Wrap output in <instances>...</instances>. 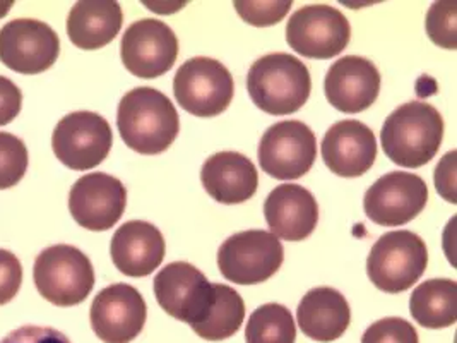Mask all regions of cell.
Here are the masks:
<instances>
[{
    "mask_svg": "<svg viewBox=\"0 0 457 343\" xmlns=\"http://www.w3.org/2000/svg\"><path fill=\"white\" fill-rule=\"evenodd\" d=\"M283 259V244L266 230L233 234L218 249L221 275L237 285H257L270 280L279 272Z\"/></svg>",
    "mask_w": 457,
    "mask_h": 343,
    "instance_id": "7",
    "label": "cell"
},
{
    "mask_svg": "<svg viewBox=\"0 0 457 343\" xmlns=\"http://www.w3.org/2000/svg\"><path fill=\"white\" fill-rule=\"evenodd\" d=\"M120 57L130 74L143 79L160 78L177 63V35L158 20L132 22L122 37Z\"/></svg>",
    "mask_w": 457,
    "mask_h": 343,
    "instance_id": "14",
    "label": "cell"
},
{
    "mask_svg": "<svg viewBox=\"0 0 457 343\" xmlns=\"http://www.w3.org/2000/svg\"><path fill=\"white\" fill-rule=\"evenodd\" d=\"M253 105L270 115H290L307 104L312 79L309 67L295 55L279 52L257 59L247 74Z\"/></svg>",
    "mask_w": 457,
    "mask_h": 343,
    "instance_id": "3",
    "label": "cell"
},
{
    "mask_svg": "<svg viewBox=\"0 0 457 343\" xmlns=\"http://www.w3.org/2000/svg\"><path fill=\"white\" fill-rule=\"evenodd\" d=\"M361 343H420L415 326L403 318H384L367 328Z\"/></svg>",
    "mask_w": 457,
    "mask_h": 343,
    "instance_id": "30",
    "label": "cell"
},
{
    "mask_svg": "<svg viewBox=\"0 0 457 343\" xmlns=\"http://www.w3.org/2000/svg\"><path fill=\"white\" fill-rule=\"evenodd\" d=\"M324 91L336 110L360 113L374 105L380 93V72L372 61L346 55L328 71Z\"/></svg>",
    "mask_w": 457,
    "mask_h": 343,
    "instance_id": "18",
    "label": "cell"
},
{
    "mask_svg": "<svg viewBox=\"0 0 457 343\" xmlns=\"http://www.w3.org/2000/svg\"><path fill=\"white\" fill-rule=\"evenodd\" d=\"M61 40L38 20H14L0 29V63L20 74H40L57 63Z\"/></svg>",
    "mask_w": 457,
    "mask_h": 343,
    "instance_id": "12",
    "label": "cell"
},
{
    "mask_svg": "<svg viewBox=\"0 0 457 343\" xmlns=\"http://www.w3.org/2000/svg\"><path fill=\"white\" fill-rule=\"evenodd\" d=\"M147 307L137 289L127 283L104 287L89 311L91 328L104 343H129L145 328Z\"/></svg>",
    "mask_w": 457,
    "mask_h": 343,
    "instance_id": "15",
    "label": "cell"
},
{
    "mask_svg": "<svg viewBox=\"0 0 457 343\" xmlns=\"http://www.w3.org/2000/svg\"><path fill=\"white\" fill-rule=\"evenodd\" d=\"M298 326L315 342L329 343L341 339L352 322V309L341 292L331 287L309 290L296 309Z\"/></svg>",
    "mask_w": 457,
    "mask_h": 343,
    "instance_id": "22",
    "label": "cell"
},
{
    "mask_svg": "<svg viewBox=\"0 0 457 343\" xmlns=\"http://www.w3.org/2000/svg\"><path fill=\"white\" fill-rule=\"evenodd\" d=\"M427 35L436 46L456 50V5L436 2L427 14Z\"/></svg>",
    "mask_w": 457,
    "mask_h": 343,
    "instance_id": "29",
    "label": "cell"
},
{
    "mask_svg": "<svg viewBox=\"0 0 457 343\" xmlns=\"http://www.w3.org/2000/svg\"><path fill=\"white\" fill-rule=\"evenodd\" d=\"M124 13L119 2L81 0L67 16V37L83 50H98L113 42L120 33Z\"/></svg>",
    "mask_w": 457,
    "mask_h": 343,
    "instance_id": "23",
    "label": "cell"
},
{
    "mask_svg": "<svg viewBox=\"0 0 457 343\" xmlns=\"http://www.w3.org/2000/svg\"><path fill=\"white\" fill-rule=\"evenodd\" d=\"M428 264L423 238L410 230H395L380 237L367 259V273L375 287L387 294L411 289Z\"/></svg>",
    "mask_w": 457,
    "mask_h": 343,
    "instance_id": "5",
    "label": "cell"
},
{
    "mask_svg": "<svg viewBox=\"0 0 457 343\" xmlns=\"http://www.w3.org/2000/svg\"><path fill=\"white\" fill-rule=\"evenodd\" d=\"M291 0H235L233 7L245 22L266 28L283 21L290 13Z\"/></svg>",
    "mask_w": 457,
    "mask_h": 343,
    "instance_id": "28",
    "label": "cell"
},
{
    "mask_svg": "<svg viewBox=\"0 0 457 343\" xmlns=\"http://www.w3.org/2000/svg\"><path fill=\"white\" fill-rule=\"evenodd\" d=\"M147 9L151 11H156L158 14H173L175 11L182 9L184 4H171V5H165V2H158V4H145Z\"/></svg>",
    "mask_w": 457,
    "mask_h": 343,
    "instance_id": "35",
    "label": "cell"
},
{
    "mask_svg": "<svg viewBox=\"0 0 457 343\" xmlns=\"http://www.w3.org/2000/svg\"><path fill=\"white\" fill-rule=\"evenodd\" d=\"M264 216L272 236L288 242H300L315 230L319 206L309 189L298 184H281L268 196Z\"/></svg>",
    "mask_w": 457,
    "mask_h": 343,
    "instance_id": "20",
    "label": "cell"
},
{
    "mask_svg": "<svg viewBox=\"0 0 457 343\" xmlns=\"http://www.w3.org/2000/svg\"><path fill=\"white\" fill-rule=\"evenodd\" d=\"M247 343H295L296 326L288 307L270 302L250 314L245 328Z\"/></svg>",
    "mask_w": 457,
    "mask_h": 343,
    "instance_id": "26",
    "label": "cell"
},
{
    "mask_svg": "<svg viewBox=\"0 0 457 343\" xmlns=\"http://www.w3.org/2000/svg\"><path fill=\"white\" fill-rule=\"evenodd\" d=\"M35 285L43 299L59 307L78 305L95 287L89 257L74 246L59 244L42 251L33 268Z\"/></svg>",
    "mask_w": 457,
    "mask_h": 343,
    "instance_id": "4",
    "label": "cell"
},
{
    "mask_svg": "<svg viewBox=\"0 0 457 343\" xmlns=\"http://www.w3.org/2000/svg\"><path fill=\"white\" fill-rule=\"evenodd\" d=\"M410 313L420 326L442 330L457 320V283L454 280L434 279L418 285L410 297Z\"/></svg>",
    "mask_w": 457,
    "mask_h": 343,
    "instance_id": "24",
    "label": "cell"
},
{
    "mask_svg": "<svg viewBox=\"0 0 457 343\" xmlns=\"http://www.w3.org/2000/svg\"><path fill=\"white\" fill-rule=\"evenodd\" d=\"M22 283L21 261L11 251L0 249V305L18 296Z\"/></svg>",
    "mask_w": 457,
    "mask_h": 343,
    "instance_id": "31",
    "label": "cell"
},
{
    "mask_svg": "<svg viewBox=\"0 0 457 343\" xmlns=\"http://www.w3.org/2000/svg\"><path fill=\"white\" fill-rule=\"evenodd\" d=\"M154 296L168 316L194 328L206 318L216 296V283H211L194 264L177 261L154 277Z\"/></svg>",
    "mask_w": 457,
    "mask_h": 343,
    "instance_id": "10",
    "label": "cell"
},
{
    "mask_svg": "<svg viewBox=\"0 0 457 343\" xmlns=\"http://www.w3.org/2000/svg\"><path fill=\"white\" fill-rule=\"evenodd\" d=\"M22 93L16 83L0 76V126L11 124L21 112Z\"/></svg>",
    "mask_w": 457,
    "mask_h": 343,
    "instance_id": "34",
    "label": "cell"
},
{
    "mask_svg": "<svg viewBox=\"0 0 457 343\" xmlns=\"http://www.w3.org/2000/svg\"><path fill=\"white\" fill-rule=\"evenodd\" d=\"M322 160L328 169L345 179H354L370 171L377 158L374 130L360 121H339L326 132Z\"/></svg>",
    "mask_w": 457,
    "mask_h": 343,
    "instance_id": "17",
    "label": "cell"
},
{
    "mask_svg": "<svg viewBox=\"0 0 457 343\" xmlns=\"http://www.w3.org/2000/svg\"><path fill=\"white\" fill-rule=\"evenodd\" d=\"M11 7H12V2H7V4H4V2H0V20L11 11Z\"/></svg>",
    "mask_w": 457,
    "mask_h": 343,
    "instance_id": "36",
    "label": "cell"
},
{
    "mask_svg": "<svg viewBox=\"0 0 457 343\" xmlns=\"http://www.w3.org/2000/svg\"><path fill=\"white\" fill-rule=\"evenodd\" d=\"M29 155L21 139L11 132H0V191L14 188L28 171Z\"/></svg>",
    "mask_w": 457,
    "mask_h": 343,
    "instance_id": "27",
    "label": "cell"
},
{
    "mask_svg": "<svg viewBox=\"0 0 457 343\" xmlns=\"http://www.w3.org/2000/svg\"><path fill=\"white\" fill-rule=\"evenodd\" d=\"M206 193L221 205H240L257 191L259 173L252 160L237 151H220L209 156L201 171Z\"/></svg>",
    "mask_w": 457,
    "mask_h": 343,
    "instance_id": "21",
    "label": "cell"
},
{
    "mask_svg": "<svg viewBox=\"0 0 457 343\" xmlns=\"http://www.w3.org/2000/svg\"><path fill=\"white\" fill-rule=\"evenodd\" d=\"M259 165L270 177L293 180L309 173L317 158V138L300 121L272 124L259 143Z\"/></svg>",
    "mask_w": 457,
    "mask_h": 343,
    "instance_id": "11",
    "label": "cell"
},
{
    "mask_svg": "<svg viewBox=\"0 0 457 343\" xmlns=\"http://www.w3.org/2000/svg\"><path fill=\"white\" fill-rule=\"evenodd\" d=\"M0 343H72L62 331L50 328V326H35L26 324L14 331H11L7 337H4Z\"/></svg>",
    "mask_w": 457,
    "mask_h": 343,
    "instance_id": "32",
    "label": "cell"
},
{
    "mask_svg": "<svg viewBox=\"0 0 457 343\" xmlns=\"http://www.w3.org/2000/svg\"><path fill=\"white\" fill-rule=\"evenodd\" d=\"M127 191L113 175L93 172L76 180L69 193V212L86 230H110L125 212Z\"/></svg>",
    "mask_w": 457,
    "mask_h": 343,
    "instance_id": "16",
    "label": "cell"
},
{
    "mask_svg": "<svg viewBox=\"0 0 457 343\" xmlns=\"http://www.w3.org/2000/svg\"><path fill=\"white\" fill-rule=\"evenodd\" d=\"M173 95L179 105L195 117H216L229 107L235 81L216 59L194 57L180 65L173 78Z\"/></svg>",
    "mask_w": 457,
    "mask_h": 343,
    "instance_id": "6",
    "label": "cell"
},
{
    "mask_svg": "<svg viewBox=\"0 0 457 343\" xmlns=\"http://www.w3.org/2000/svg\"><path fill=\"white\" fill-rule=\"evenodd\" d=\"M245 320V302L242 296L228 285L216 283V296L209 307L208 314L194 333L208 342H221L233 337Z\"/></svg>",
    "mask_w": 457,
    "mask_h": 343,
    "instance_id": "25",
    "label": "cell"
},
{
    "mask_svg": "<svg viewBox=\"0 0 457 343\" xmlns=\"http://www.w3.org/2000/svg\"><path fill=\"white\" fill-rule=\"evenodd\" d=\"M444 139V119L434 105L408 102L386 119L380 141L391 162L406 169H420L434 160Z\"/></svg>",
    "mask_w": 457,
    "mask_h": 343,
    "instance_id": "2",
    "label": "cell"
},
{
    "mask_svg": "<svg viewBox=\"0 0 457 343\" xmlns=\"http://www.w3.org/2000/svg\"><path fill=\"white\" fill-rule=\"evenodd\" d=\"M456 150L449 151L436 165V188L438 194L456 205Z\"/></svg>",
    "mask_w": 457,
    "mask_h": 343,
    "instance_id": "33",
    "label": "cell"
},
{
    "mask_svg": "<svg viewBox=\"0 0 457 343\" xmlns=\"http://www.w3.org/2000/svg\"><path fill=\"white\" fill-rule=\"evenodd\" d=\"M350 38L348 18L328 4L300 7L287 24V42L307 59H333L348 46Z\"/></svg>",
    "mask_w": 457,
    "mask_h": 343,
    "instance_id": "8",
    "label": "cell"
},
{
    "mask_svg": "<svg viewBox=\"0 0 457 343\" xmlns=\"http://www.w3.org/2000/svg\"><path fill=\"white\" fill-rule=\"evenodd\" d=\"M428 201L427 182L415 173L389 172L363 197L367 216L382 227H399L421 213Z\"/></svg>",
    "mask_w": 457,
    "mask_h": 343,
    "instance_id": "13",
    "label": "cell"
},
{
    "mask_svg": "<svg viewBox=\"0 0 457 343\" xmlns=\"http://www.w3.org/2000/svg\"><path fill=\"white\" fill-rule=\"evenodd\" d=\"M117 126L125 145L141 155L167 151L179 136L180 119L165 93L141 86L122 96Z\"/></svg>",
    "mask_w": 457,
    "mask_h": 343,
    "instance_id": "1",
    "label": "cell"
},
{
    "mask_svg": "<svg viewBox=\"0 0 457 343\" xmlns=\"http://www.w3.org/2000/svg\"><path fill=\"white\" fill-rule=\"evenodd\" d=\"M113 145L106 119L95 112H72L59 121L52 134V148L71 171H89L100 165Z\"/></svg>",
    "mask_w": 457,
    "mask_h": 343,
    "instance_id": "9",
    "label": "cell"
},
{
    "mask_svg": "<svg viewBox=\"0 0 457 343\" xmlns=\"http://www.w3.org/2000/svg\"><path fill=\"white\" fill-rule=\"evenodd\" d=\"M163 234L149 222H127L112 237L110 255L115 268L127 277L151 275L165 257Z\"/></svg>",
    "mask_w": 457,
    "mask_h": 343,
    "instance_id": "19",
    "label": "cell"
}]
</instances>
